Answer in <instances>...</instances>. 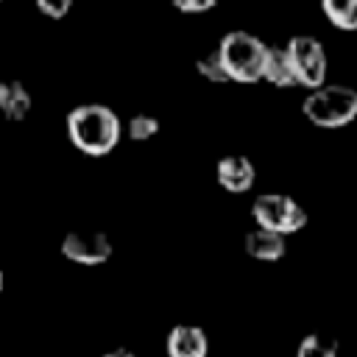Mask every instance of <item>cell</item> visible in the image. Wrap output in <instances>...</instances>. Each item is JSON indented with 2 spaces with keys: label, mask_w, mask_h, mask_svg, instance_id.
<instances>
[{
  "label": "cell",
  "mask_w": 357,
  "mask_h": 357,
  "mask_svg": "<svg viewBox=\"0 0 357 357\" xmlns=\"http://www.w3.org/2000/svg\"><path fill=\"white\" fill-rule=\"evenodd\" d=\"M67 137L86 156H106L123 137L117 112L106 103H81L67 114Z\"/></svg>",
  "instance_id": "1"
},
{
  "label": "cell",
  "mask_w": 357,
  "mask_h": 357,
  "mask_svg": "<svg viewBox=\"0 0 357 357\" xmlns=\"http://www.w3.org/2000/svg\"><path fill=\"white\" fill-rule=\"evenodd\" d=\"M265 42L251 31H229L218 50V59L223 64V73L229 81L237 84H254L262 81V61H265Z\"/></svg>",
  "instance_id": "2"
},
{
  "label": "cell",
  "mask_w": 357,
  "mask_h": 357,
  "mask_svg": "<svg viewBox=\"0 0 357 357\" xmlns=\"http://www.w3.org/2000/svg\"><path fill=\"white\" fill-rule=\"evenodd\" d=\"M301 112L318 128H343L357 117V89L346 84H324L310 89Z\"/></svg>",
  "instance_id": "3"
},
{
  "label": "cell",
  "mask_w": 357,
  "mask_h": 357,
  "mask_svg": "<svg viewBox=\"0 0 357 357\" xmlns=\"http://www.w3.org/2000/svg\"><path fill=\"white\" fill-rule=\"evenodd\" d=\"M251 215L257 220V229L273 231V234H293L298 229H304L307 223V212L304 206L284 195V192H262L254 198L251 204Z\"/></svg>",
  "instance_id": "4"
},
{
  "label": "cell",
  "mask_w": 357,
  "mask_h": 357,
  "mask_svg": "<svg viewBox=\"0 0 357 357\" xmlns=\"http://www.w3.org/2000/svg\"><path fill=\"white\" fill-rule=\"evenodd\" d=\"M284 50H287V59H290L296 86L318 89V86L326 84V50L315 36L296 33L284 45Z\"/></svg>",
  "instance_id": "5"
},
{
  "label": "cell",
  "mask_w": 357,
  "mask_h": 357,
  "mask_svg": "<svg viewBox=\"0 0 357 357\" xmlns=\"http://www.w3.org/2000/svg\"><path fill=\"white\" fill-rule=\"evenodd\" d=\"M61 254L78 265H103L112 257V240L103 231H67Z\"/></svg>",
  "instance_id": "6"
},
{
  "label": "cell",
  "mask_w": 357,
  "mask_h": 357,
  "mask_svg": "<svg viewBox=\"0 0 357 357\" xmlns=\"http://www.w3.org/2000/svg\"><path fill=\"white\" fill-rule=\"evenodd\" d=\"M215 178L229 192H245L257 181V167L248 156H223L215 165Z\"/></svg>",
  "instance_id": "7"
},
{
  "label": "cell",
  "mask_w": 357,
  "mask_h": 357,
  "mask_svg": "<svg viewBox=\"0 0 357 357\" xmlns=\"http://www.w3.org/2000/svg\"><path fill=\"white\" fill-rule=\"evenodd\" d=\"M165 349H167V357H206L209 340H206V332L201 326L178 324L167 332Z\"/></svg>",
  "instance_id": "8"
},
{
  "label": "cell",
  "mask_w": 357,
  "mask_h": 357,
  "mask_svg": "<svg viewBox=\"0 0 357 357\" xmlns=\"http://www.w3.org/2000/svg\"><path fill=\"white\" fill-rule=\"evenodd\" d=\"M31 103H33L31 92L22 81H17V78L0 81V112H3L6 120H11V123L25 120L28 112H31Z\"/></svg>",
  "instance_id": "9"
},
{
  "label": "cell",
  "mask_w": 357,
  "mask_h": 357,
  "mask_svg": "<svg viewBox=\"0 0 357 357\" xmlns=\"http://www.w3.org/2000/svg\"><path fill=\"white\" fill-rule=\"evenodd\" d=\"M262 81H268L273 86H296V78H293V70H290V59H287L284 45H268L265 47Z\"/></svg>",
  "instance_id": "10"
},
{
  "label": "cell",
  "mask_w": 357,
  "mask_h": 357,
  "mask_svg": "<svg viewBox=\"0 0 357 357\" xmlns=\"http://www.w3.org/2000/svg\"><path fill=\"white\" fill-rule=\"evenodd\" d=\"M284 237L282 234H273V231H265V229H254L245 234V251L248 257L259 259V262H276L284 257Z\"/></svg>",
  "instance_id": "11"
},
{
  "label": "cell",
  "mask_w": 357,
  "mask_h": 357,
  "mask_svg": "<svg viewBox=\"0 0 357 357\" xmlns=\"http://www.w3.org/2000/svg\"><path fill=\"white\" fill-rule=\"evenodd\" d=\"M321 11L337 31H357V0H321Z\"/></svg>",
  "instance_id": "12"
},
{
  "label": "cell",
  "mask_w": 357,
  "mask_h": 357,
  "mask_svg": "<svg viewBox=\"0 0 357 357\" xmlns=\"http://www.w3.org/2000/svg\"><path fill=\"white\" fill-rule=\"evenodd\" d=\"M296 357H337V340L329 335H307L298 343Z\"/></svg>",
  "instance_id": "13"
},
{
  "label": "cell",
  "mask_w": 357,
  "mask_h": 357,
  "mask_svg": "<svg viewBox=\"0 0 357 357\" xmlns=\"http://www.w3.org/2000/svg\"><path fill=\"white\" fill-rule=\"evenodd\" d=\"M126 134L134 139V142H145L151 139L153 134H159V120L153 114H134L128 123H126Z\"/></svg>",
  "instance_id": "14"
},
{
  "label": "cell",
  "mask_w": 357,
  "mask_h": 357,
  "mask_svg": "<svg viewBox=\"0 0 357 357\" xmlns=\"http://www.w3.org/2000/svg\"><path fill=\"white\" fill-rule=\"evenodd\" d=\"M195 70H198V75H204L206 81H215V84L229 81V78H226V73H223V64H220V59H218V50H212V53L201 56V59L195 61Z\"/></svg>",
  "instance_id": "15"
},
{
  "label": "cell",
  "mask_w": 357,
  "mask_h": 357,
  "mask_svg": "<svg viewBox=\"0 0 357 357\" xmlns=\"http://www.w3.org/2000/svg\"><path fill=\"white\" fill-rule=\"evenodd\" d=\"M36 3V8L45 14V17H50V20H61L70 8H73V0H33Z\"/></svg>",
  "instance_id": "16"
},
{
  "label": "cell",
  "mask_w": 357,
  "mask_h": 357,
  "mask_svg": "<svg viewBox=\"0 0 357 357\" xmlns=\"http://www.w3.org/2000/svg\"><path fill=\"white\" fill-rule=\"evenodd\" d=\"M173 6H176L181 14H204V11L215 8L218 0H173Z\"/></svg>",
  "instance_id": "17"
},
{
  "label": "cell",
  "mask_w": 357,
  "mask_h": 357,
  "mask_svg": "<svg viewBox=\"0 0 357 357\" xmlns=\"http://www.w3.org/2000/svg\"><path fill=\"white\" fill-rule=\"evenodd\" d=\"M103 357H137V354L128 351V349H112V351H106Z\"/></svg>",
  "instance_id": "18"
},
{
  "label": "cell",
  "mask_w": 357,
  "mask_h": 357,
  "mask_svg": "<svg viewBox=\"0 0 357 357\" xmlns=\"http://www.w3.org/2000/svg\"><path fill=\"white\" fill-rule=\"evenodd\" d=\"M0 290H3V271H0Z\"/></svg>",
  "instance_id": "19"
},
{
  "label": "cell",
  "mask_w": 357,
  "mask_h": 357,
  "mask_svg": "<svg viewBox=\"0 0 357 357\" xmlns=\"http://www.w3.org/2000/svg\"><path fill=\"white\" fill-rule=\"evenodd\" d=\"M0 3H3V0H0Z\"/></svg>",
  "instance_id": "20"
}]
</instances>
